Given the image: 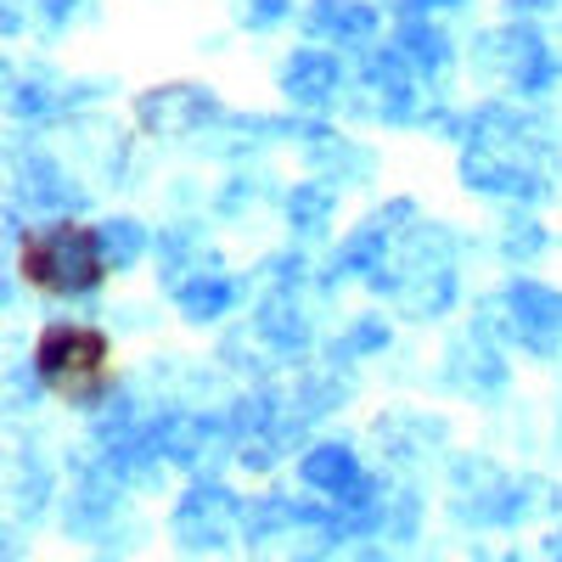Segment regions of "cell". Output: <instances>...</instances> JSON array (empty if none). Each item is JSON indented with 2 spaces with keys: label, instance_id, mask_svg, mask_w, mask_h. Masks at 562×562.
<instances>
[{
  "label": "cell",
  "instance_id": "3957f363",
  "mask_svg": "<svg viewBox=\"0 0 562 562\" xmlns=\"http://www.w3.org/2000/svg\"><path fill=\"white\" fill-rule=\"evenodd\" d=\"M304 479H310V484H326V490H338V484L355 479V467H349V456H333V450H326V456H310V461H304Z\"/></svg>",
  "mask_w": 562,
  "mask_h": 562
},
{
  "label": "cell",
  "instance_id": "6da1fadb",
  "mask_svg": "<svg viewBox=\"0 0 562 562\" xmlns=\"http://www.w3.org/2000/svg\"><path fill=\"white\" fill-rule=\"evenodd\" d=\"M18 270L45 293H85L102 281V243L90 225H40L18 248Z\"/></svg>",
  "mask_w": 562,
  "mask_h": 562
},
{
  "label": "cell",
  "instance_id": "7a4b0ae2",
  "mask_svg": "<svg viewBox=\"0 0 562 562\" xmlns=\"http://www.w3.org/2000/svg\"><path fill=\"white\" fill-rule=\"evenodd\" d=\"M108 338L97 333V326H79V321H57V326H45L40 344H34V371L45 383H52L63 400H90V394H102L108 383Z\"/></svg>",
  "mask_w": 562,
  "mask_h": 562
}]
</instances>
